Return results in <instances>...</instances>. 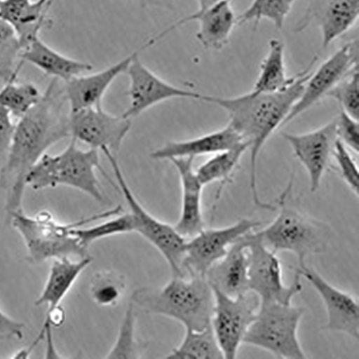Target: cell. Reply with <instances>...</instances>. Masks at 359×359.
<instances>
[{
  "mask_svg": "<svg viewBox=\"0 0 359 359\" xmlns=\"http://www.w3.org/2000/svg\"><path fill=\"white\" fill-rule=\"evenodd\" d=\"M53 79L39 103L15 125L9 153L0 168V187L7 191V222L22 210L26 178L47 149L68 137L69 115L63 111L66 101Z\"/></svg>",
  "mask_w": 359,
  "mask_h": 359,
  "instance_id": "cell-1",
  "label": "cell"
},
{
  "mask_svg": "<svg viewBox=\"0 0 359 359\" xmlns=\"http://www.w3.org/2000/svg\"><path fill=\"white\" fill-rule=\"evenodd\" d=\"M317 58L299 73L294 81L282 91L273 93L252 92L236 97L223 98L202 95L200 101L215 104L229 114V125L243 139L250 143V187L255 204L266 210L274 211L272 203L263 202L257 185V159L269 137L280 129L291 109L302 96Z\"/></svg>",
  "mask_w": 359,
  "mask_h": 359,
  "instance_id": "cell-2",
  "label": "cell"
},
{
  "mask_svg": "<svg viewBox=\"0 0 359 359\" xmlns=\"http://www.w3.org/2000/svg\"><path fill=\"white\" fill-rule=\"evenodd\" d=\"M131 302L148 313L182 323L186 330L200 332L211 326L215 296L205 277L172 276L161 288L137 290Z\"/></svg>",
  "mask_w": 359,
  "mask_h": 359,
  "instance_id": "cell-3",
  "label": "cell"
},
{
  "mask_svg": "<svg viewBox=\"0 0 359 359\" xmlns=\"http://www.w3.org/2000/svg\"><path fill=\"white\" fill-rule=\"evenodd\" d=\"M292 180L277 199L279 213L276 218L256 233L267 248L276 253H293L299 266H302L308 257L326 252L334 231L327 224L306 215L293 204Z\"/></svg>",
  "mask_w": 359,
  "mask_h": 359,
  "instance_id": "cell-4",
  "label": "cell"
},
{
  "mask_svg": "<svg viewBox=\"0 0 359 359\" xmlns=\"http://www.w3.org/2000/svg\"><path fill=\"white\" fill-rule=\"evenodd\" d=\"M97 169L109 179L101 166L98 149L84 151L79 147L76 140L72 139L61 154H46L28 173L26 184L34 191L67 187L103 202L104 198L96 175Z\"/></svg>",
  "mask_w": 359,
  "mask_h": 359,
  "instance_id": "cell-5",
  "label": "cell"
},
{
  "mask_svg": "<svg viewBox=\"0 0 359 359\" xmlns=\"http://www.w3.org/2000/svg\"><path fill=\"white\" fill-rule=\"evenodd\" d=\"M114 215L113 209L98 217L72 224H61L57 222L48 212H40L36 217H28L21 210L13 214L8 223L11 224L22 237L28 252V260L33 264H40L50 259L88 257L87 249L72 234V230L86 223Z\"/></svg>",
  "mask_w": 359,
  "mask_h": 359,
  "instance_id": "cell-6",
  "label": "cell"
},
{
  "mask_svg": "<svg viewBox=\"0 0 359 359\" xmlns=\"http://www.w3.org/2000/svg\"><path fill=\"white\" fill-rule=\"evenodd\" d=\"M305 313L302 307L280 304H260L243 344L262 348L284 359H305L297 332Z\"/></svg>",
  "mask_w": 359,
  "mask_h": 359,
  "instance_id": "cell-7",
  "label": "cell"
},
{
  "mask_svg": "<svg viewBox=\"0 0 359 359\" xmlns=\"http://www.w3.org/2000/svg\"><path fill=\"white\" fill-rule=\"evenodd\" d=\"M114 172L116 188L121 190L133 215L137 232L163 256L172 276H185L184 260L187 239L180 234L174 226L163 222L149 214L141 205L128 185L114 154L104 151Z\"/></svg>",
  "mask_w": 359,
  "mask_h": 359,
  "instance_id": "cell-8",
  "label": "cell"
},
{
  "mask_svg": "<svg viewBox=\"0 0 359 359\" xmlns=\"http://www.w3.org/2000/svg\"><path fill=\"white\" fill-rule=\"evenodd\" d=\"M249 257V287L259 298L260 304H292L293 297L303 290L302 278L295 274L286 285L277 253L267 248L256 232L245 235Z\"/></svg>",
  "mask_w": 359,
  "mask_h": 359,
  "instance_id": "cell-9",
  "label": "cell"
},
{
  "mask_svg": "<svg viewBox=\"0 0 359 359\" xmlns=\"http://www.w3.org/2000/svg\"><path fill=\"white\" fill-rule=\"evenodd\" d=\"M212 288L215 305L211 326L224 358L234 359L243 344L248 329L255 318L260 305L259 298L252 291L231 297Z\"/></svg>",
  "mask_w": 359,
  "mask_h": 359,
  "instance_id": "cell-10",
  "label": "cell"
},
{
  "mask_svg": "<svg viewBox=\"0 0 359 359\" xmlns=\"http://www.w3.org/2000/svg\"><path fill=\"white\" fill-rule=\"evenodd\" d=\"M261 225L259 221L245 218L223 228H205L187 239L184 260V276L205 277L208 269L225 256L238 238Z\"/></svg>",
  "mask_w": 359,
  "mask_h": 359,
  "instance_id": "cell-11",
  "label": "cell"
},
{
  "mask_svg": "<svg viewBox=\"0 0 359 359\" xmlns=\"http://www.w3.org/2000/svg\"><path fill=\"white\" fill-rule=\"evenodd\" d=\"M131 119L105 111L101 104L69 114L70 136L98 151L116 154L129 133Z\"/></svg>",
  "mask_w": 359,
  "mask_h": 359,
  "instance_id": "cell-12",
  "label": "cell"
},
{
  "mask_svg": "<svg viewBox=\"0 0 359 359\" xmlns=\"http://www.w3.org/2000/svg\"><path fill=\"white\" fill-rule=\"evenodd\" d=\"M358 66V42L346 43L329 57L306 83L304 92L291 109L280 129L320 102Z\"/></svg>",
  "mask_w": 359,
  "mask_h": 359,
  "instance_id": "cell-13",
  "label": "cell"
},
{
  "mask_svg": "<svg viewBox=\"0 0 359 359\" xmlns=\"http://www.w3.org/2000/svg\"><path fill=\"white\" fill-rule=\"evenodd\" d=\"M296 274L306 279L316 290L325 306L327 322L322 331L344 334L359 339V305L350 293L329 283L314 268L305 264L296 269Z\"/></svg>",
  "mask_w": 359,
  "mask_h": 359,
  "instance_id": "cell-14",
  "label": "cell"
},
{
  "mask_svg": "<svg viewBox=\"0 0 359 359\" xmlns=\"http://www.w3.org/2000/svg\"><path fill=\"white\" fill-rule=\"evenodd\" d=\"M130 105L123 116L132 119L161 102L175 98L200 100L201 94L173 86L147 68L137 56L127 72Z\"/></svg>",
  "mask_w": 359,
  "mask_h": 359,
  "instance_id": "cell-15",
  "label": "cell"
},
{
  "mask_svg": "<svg viewBox=\"0 0 359 359\" xmlns=\"http://www.w3.org/2000/svg\"><path fill=\"white\" fill-rule=\"evenodd\" d=\"M297 158L306 168L310 180V190L316 192L333 154L338 139L336 118L325 126L304 134H283Z\"/></svg>",
  "mask_w": 359,
  "mask_h": 359,
  "instance_id": "cell-16",
  "label": "cell"
},
{
  "mask_svg": "<svg viewBox=\"0 0 359 359\" xmlns=\"http://www.w3.org/2000/svg\"><path fill=\"white\" fill-rule=\"evenodd\" d=\"M156 43L154 38L149 39L138 50L108 68L90 75L83 74L65 82L63 93L69 103L70 113L101 104L107 89L116 79L127 72L133 60L141 52Z\"/></svg>",
  "mask_w": 359,
  "mask_h": 359,
  "instance_id": "cell-17",
  "label": "cell"
},
{
  "mask_svg": "<svg viewBox=\"0 0 359 359\" xmlns=\"http://www.w3.org/2000/svg\"><path fill=\"white\" fill-rule=\"evenodd\" d=\"M359 14V0H309L305 15L295 28L304 31L314 24L320 29L322 46L327 48L346 34Z\"/></svg>",
  "mask_w": 359,
  "mask_h": 359,
  "instance_id": "cell-18",
  "label": "cell"
},
{
  "mask_svg": "<svg viewBox=\"0 0 359 359\" xmlns=\"http://www.w3.org/2000/svg\"><path fill=\"white\" fill-rule=\"evenodd\" d=\"M192 21L199 25L196 38L207 50H220L229 42L237 17L231 6V0H222L201 13H194L175 22L162 33L166 36L179 27Z\"/></svg>",
  "mask_w": 359,
  "mask_h": 359,
  "instance_id": "cell-19",
  "label": "cell"
},
{
  "mask_svg": "<svg viewBox=\"0 0 359 359\" xmlns=\"http://www.w3.org/2000/svg\"><path fill=\"white\" fill-rule=\"evenodd\" d=\"M245 235L238 238L230 246L225 256L209 269L205 275L213 287L231 297L242 296L250 291Z\"/></svg>",
  "mask_w": 359,
  "mask_h": 359,
  "instance_id": "cell-20",
  "label": "cell"
},
{
  "mask_svg": "<svg viewBox=\"0 0 359 359\" xmlns=\"http://www.w3.org/2000/svg\"><path fill=\"white\" fill-rule=\"evenodd\" d=\"M194 158H177L169 160L175 166L181 181L182 211L174 225L177 231L189 239L205 229L202 212L203 186L194 168Z\"/></svg>",
  "mask_w": 359,
  "mask_h": 359,
  "instance_id": "cell-21",
  "label": "cell"
},
{
  "mask_svg": "<svg viewBox=\"0 0 359 359\" xmlns=\"http://www.w3.org/2000/svg\"><path fill=\"white\" fill-rule=\"evenodd\" d=\"M54 0H3L0 18L15 33L22 50L52 25L48 13Z\"/></svg>",
  "mask_w": 359,
  "mask_h": 359,
  "instance_id": "cell-22",
  "label": "cell"
},
{
  "mask_svg": "<svg viewBox=\"0 0 359 359\" xmlns=\"http://www.w3.org/2000/svg\"><path fill=\"white\" fill-rule=\"evenodd\" d=\"M245 141L229 124L223 129L183 141L169 142L151 154L155 160L215 155Z\"/></svg>",
  "mask_w": 359,
  "mask_h": 359,
  "instance_id": "cell-23",
  "label": "cell"
},
{
  "mask_svg": "<svg viewBox=\"0 0 359 359\" xmlns=\"http://www.w3.org/2000/svg\"><path fill=\"white\" fill-rule=\"evenodd\" d=\"M20 60L36 67L46 75L65 82L92 72L94 68L92 65L60 53L40 37L22 50Z\"/></svg>",
  "mask_w": 359,
  "mask_h": 359,
  "instance_id": "cell-24",
  "label": "cell"
},
{
  "mask_svg": "<svg viewBox=\"0 0 359 359\" xmlns=\"http://www.w3.org/2000/svg\"><path fill=\"white\" fill-rule=\"evenodd\" d=\"M93 260V257L89 256L76 261L69 258L54 259L46 285L36 306L46 305V314L60 306L79 276Z\"/></svg>",
  "mask_w": 359,
  "mask_h": 359,
  "instance_id": "cell-25",
  "label": "cell"
},
{
  "mask_svg": "<svg viewBox=\"0 0 359 359\" xmlns=\"http://www.w3.org/2000/svg\"><path fill=\"white\" fill-rule=\"evenodd\" d=\"M250 147L249 142L243 141L227 151L215 154L196 170L203 187L215 182L220 183L215 196L216 201L220 198L225 187L232 182L239 167V162Z\"/></svg>",
  "mask_w": 359,
  "mask_h": 359,
  "instance_id": "cell-26",
  "label": "cell"
},
{
  "mask_svg": "<svg viewBox=\"0 0 359 359\" xmlns=\"http://www.w3.org/2000/svg\"><path fill=\"white\" fill-rule=\"evenodd\" d=\"M296 76L287 77L285 66V46L276 39L269 42V50L260 66L253 90L257 93H273L287 88Z\"/></svg>",
  "mask_w": 359,
  "mask_h": 359,
  "instance_id": "cell-27",
  "label": "cell"
},
{
  "mask_svg": "<svg viewBox=\"0 0 359 359\" xmlns=\"http://www.w3.org/2000/svg\"><path fill=\"white\" fill-rule=\"evenodd\" d=\"M167 359H222L223 353L212 326L203 331L186 330L181 344L166 355Z\"/></svg>",
  "mask_w": 359,
  "mask_h": 359,
  "instance_id": "cell-28",
  "label": "cell"
},
{
  "mask_svg": "<svg viewBox=\"0 0 359 359\" xmlns=\"http://www.w3.org/2000/svg\"><path fill=\"white\" fill-rule=\"evenodd\" d=\"M17 79L6 82L0 89V107L20 118L39 103L42 95L34 83H18Z\"/></svg>",
  "mask_w": 359,
  "mask_h": 359,
  "instance_id": "cell-29",
  "label": "cell"
},
{
  "mask_svg": "<svg viewBox=\"0 0 359 359\" xmlns=\"http://www.w3.org/2000/svg\"><path fill=\"white\" fill-rule=\"evenodd\" d=\"M296 0H259L241 15L237 17L238 24L254 22L252 29L256 31L262 19L271 21L276 27L281 29Z\"/></svg>",
  "mask_w": 359,
  "mask_h": 359,
  "instance_id": "cell-30",
  "label": "cell"
},
{
  "mask_svg": "<svg viewBox=\"0 0 359 359\" xmlns=\"http://www.w3.org/2000/svg\"><path fill=\"white\" fill-rule=\"evenodd\" d=\"M22 47L12 27L0 18V80L17 78L21 69Z\"/></svg>",
  "mask_w": 359,
  "mask_h": 359,
  "instance_id": "cell-31",
  "label": "cell"
},
{
  "mask_svg": "<svg viewBox=\"0 0 359 359\" xmlns=\"http://www.w3.org/2000/svg\"><path fill=\"white\" fill-rule=\"evenodd\" d=\"M135 226L133 215L121 214L115 216L102 224L90 226L86 229L75 228L71 233L75 236L80 244L88 248L93 243L109 236L135 232Z\"/></svg>",
  "mask_w": 359,
  "mask_h": 359,
  "instance_id": "cell-32",
  "label": "cell"
},
{
  "mask_svg": "<svg viewBox=\"0 0 359 359\" xmlns=\"http://www.w3.org/2000/svg\"><path fill=\"white\" fill-rule=\"evenodd\" d=\"M126 283L124 278L113 271L96 273L90 283V294L93 302L103 307H114L122 300Z\"/></svg>",
  "mask_w": 359,
  "mask_h": 359,
  "instance_id": "cell-33",
  "label": "cell"
},
{
  "mask_svg": "<svg viewBox=\"0 0 359 359\" xmlns=\"http://www.w3.org/2000/svg\"><path fill=\"white\" fill-rule=\"evenodd\" d=\"M135 306L131 302L126 309L117 337L107 358L127 359L139 357V346L135 339Z\"/></svg>",
  "mask_w": 359,
  "mask_h": 359,
  "instance_id": "cell-34",
  "label": "cell"
},
{
  "mask_svg": "<svg viewBox=\"0 0 359 359\" xmlns=\"http://www.w3.org/2000/svg\"><path fill=\"white\" fill-rule=\"evenodd\" d=\"M354 68L327 95L335 99L340 109L355 119L359 118V74Z\"/></svg>",
  "mask_w": 359,
  "mask_h": 359,
  "instance_id": "cell-35",
  "label": "cell"
},
{
  "mask_svg": "<svg viewBox=\"0 0 359 359\" xmlns=\"http://www.w3.org/2000/svg\"><path fill=\"white\" fill-rule=\"evenodd\" d=\"M332 156L345 183L351 191L358 196L359 171L358 166L350 155L347 147L339 139L335 142Z\"/></svg>",
  "mask_w": 359,
  "mask_h": 359,
  "instance_id": "cell-36",
  "label": "cell"
},
{
  "mask_svg": "<svg viewBox=\"0 0 359 359\" xmlns=\"http://www.w3.org/2000/svg\"><path fill=\"white\" fill-rule=\"evenodd\" d=\"M336 118L337 137L347 147L356 154L359 152V123L358 119L340 109Z\"/></svg>",
  "mask_w": 359,
  "mask_h": 359,
  "instance_id": "cell-37",
  "label": "cell"
},
{
  "mask_svg": "<svg viewBox=\"0 0 359 359\" xmlns=\"http://www.w3.org/2000/svg\"><path fill=\"white\" fill-rule=\"evenodd\" d=\"M12 117L6 109L0 107V161L2 165L9 153L15 133V125Z\"/></svg>",
  "mask_w": 359,
  "mask_h": 359,
  "instance_id": "cell-38",
  "label": "cell"
},
{
  "mask_svg": "<svg viewBox=\"0 0 359 359\" xmlns=\"http://www.w3.org/2000/svg\"><path fill=\"white\" fill-rule=\"evenodd\" d=\"M24 327L22 323L14 320L0 309V341L21 340L24 337Z\"/></svg>",
  "mask_w": 359,
  "mask_h": 359,
  "instance_id": "cell-39",
  "label": "cell"
},
{
  "mask_svg": "<svg viewBox=\"0 0 359 359\" xmlns=\"http://www.w3.org/2000/svg\"><path fill=\"white\" fill-rule=\"evenodd\" d=\"M144 7H159L172 8L175 0H137Z\"/></svg>",
  "mask_w": 359,
  "mask_h": 359,
  "instance_id": "cell-40",
  "label": "cell"
},
{
  "mask_svg": "<svg viewBox=\"0 0 359 359\" xmlns=\"http://www.w3.org/2000/svg\"><path fill=\"white\" fill-rule=\"evenodd\" d=\"M220 1L222 0H197L198 9L195 13H201Z\"/></svg>",
  "mask_w": 359,
  "mask_h": 359,
  "instance_id": "cell-41",
  "label": "cell"
},
{
  "mask_svg": "<svg viewBox=\"0 0 359 359\" xmlns=\"http://www.w3.org/2000/svg\"><path fill=\"white\" fill-rule=\"evenodd\" d=\"M259 1V0H253V2L252 4H255Z\"/></svg>",
  "mask_w": 359,
  "mask_h": 359,
  "instance_id": "cell-42",
  "label": "cell"
},
{
  "mask_svg": "<svg viewBox=\"0 0 359 359\" xmlns=\"http://www.w3.org/2000/svg\"><path fill=\"white\" fill-rule=\"evenodd\" d=\"M3 0H0V5H1Z\"/></svg>",
  "mask_w": 359,
  "mask_h": 359,
  "instance_id": "cell-43",
  "label": "cell"
}]
</instances>
